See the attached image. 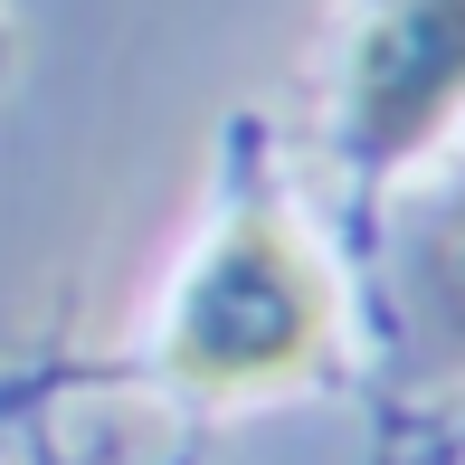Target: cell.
I'll use <instances>...</instances> for the list:
<instances>
[{
    "label": "cell",
    "mask_w": 465,
    "mask_h": 465,
    "mask_svg": "<svg viewBox=\"0 0 465 465\" xmlns=\"http://www.w3.org/2000/svg\"><path fill=\"white\" fill-rule=\"evenodd\" d=\"M323 266L285 238V219L247 209L219 228V247L200 257V276L181 285L172 313V380L190 390H257L285 380L323 351Z\"/></svg>",
    "instance_id": "cell-1"
},
{
    "label": "cell",
    "mask_w": 465,
    "mask_h": 465,
    "mask_svg": "<svg viewBox=\"0 0 465 465\" xmlns=\"http://www.w3.org/2000/svg\"><path fill=\"white\" fill-rule=\"evenodd\" d=\"M437 304H447V323H456V342H465V219L437 238Z\"/></svg>",
    "instance_id": "cell-3"
},
{
    "label": "cell",
    "mask_w": 465,
    "mask_h": 465,
    "mask_svg": "<svg viewBox=\"0 0 465 465\" xmlns=\"http://www.w3.org/2000/svg\"><path fill=\"white\" fill-rule=\"evenodd\" d=\"M465 104V0H390L351 57V143L399 162Z\"/></svg>",
    "instance_id": "cell-2"
}]
</instances>
